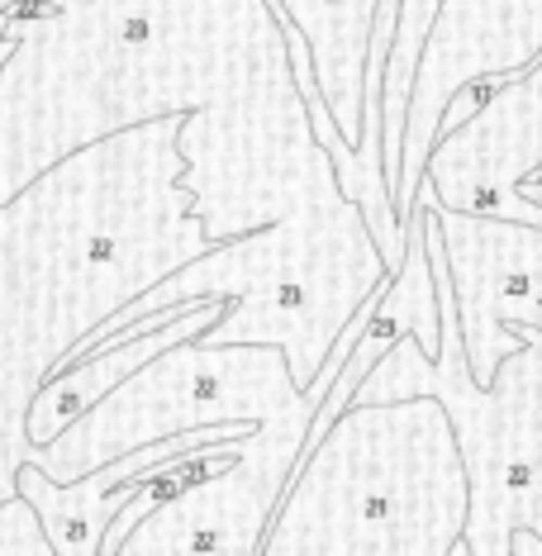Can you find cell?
Masks as SVG:
<instances>
[{
  "mask_svg": "<svg viewBox=\"0 0 542 556\" xmlns=\"http://www.w3.org/2000/svg\"><path fill=\"white\" fill-rule=\"evenodd\" d=\"M542 172V58L500 81V91L462 119V129L438 134L424 167V186L438 205L490 214V219L542 224V205L519 186Z\"/></svg>",
  "mask_w": 542,
  "mask_h": 556,
  "instance_id": "52a82bcc",
  "label": "cell"
},
{
  "mask_svg": "<svg viewBox=\"0 0 542 556\" xmlns=\"http://www.w3.org/2000/svg\"><path fill=\"white\" fill-rule=\"evenodd\" d=\"M471 480L438 395L352 400L295 462L262 552H462Z\"/></svg>",
  "mask_w": 542,
  "mask_h": 556,
  "instance_id": "3957f363",
  "label": "cell"
},
{
  "mask_svg": "<svg viewBox=\"0 0 542 556\" xmlns=\"http://www.w3.org/2000/svg\"><path fill=\"white\" fill-rule=\"evenodd\" d=\"M20 5H24V0H0V39H5L10 20H15V15H20Z\"/></svg>",
  "mask_w": 542,
  "mask_h": 556,
  "instance_id": "8fae6325",
  "label": "cell"
},
{
  "mask_svg": "<svg viewBox=\"0 0 542 556\" xmlns=\"http://www.w3.org/2000/svg\"><path fill=\"white\" fill-rule=\"evenodd\" d=\"M0 552H43L53 556V542L43 533V518L24 495L0 500Z\"/></svg>",
  "mask_w": 542,
  "mask_h": 556,
  "instance_id": "30bf717a",
  "label": "cell"
},
{
  "mask_svg": "<svg viewBox=\"0 0 542 556\" xmlns=\"http://www.w3.org/2000/svg\"><path fill=\"white\" fill-rule=\"evenodd\" d=\"M224 105L314 134L272 0H24L0 39V200L100 134L176 115L205 233H257Z\"/></svg>",
  "mask_w": 542,
  "mask_h": 556,
  "instance_id": "6da1fadb",
  "label": "cell"
},
{
  "mask_svg": "<svg viewBox=\"0 0 542 556\" xmlns=\"http://www.w3.org/2000/svg\"><path fill=\"white\" fill-rule=\"evenodd\" d=\"M181 119L100 134L0 200V500L39 442L29 404L105 319L205 257Z\"/></svg>",
  "mask_w": 542,
  "mask_h": 556,
  "instance_id": "7a4b0ae2",
  "label": "cell"
},
{
  "mask_svg": "<svg viewBox=\"0 0 542 556\" xmlns=\"http://www.w3.org/2000/svg\"><path fill=\"white\" fill-rule=\"evenodd\" d=\"M286 20L305 34L314 81L338 124V138L357 153L362 110H367V53L371 24L381 0H272Z\"/></svg>",
  "mask_w": 542,
  "mask_h": 556,
  "instance_id": "9c48e42d",
  "label": "cell"
},
{
  "mask_svg": "<svg viewBox=\"0 0 542 556\" xmlns=\"http://www.w3.org/2000/svg\"><path fill=\"white\" fill-rule=\"evenodd\" d=\"M314 414L319 400L295 386L281 343H200V333H191L124 376L105 400L29 457L67 485L143 442L210 424H257L267 433L295 438L305 452Z\"/></svg>",
  "mask_w": 542,
  "mask_h": 556,
  "instance_id": "5b68a950",
  "label": "cell"
},
{
  "mask_svg": "<svg viewBox=\"0 0 542 556\" xmlns=\"http://www.w3.org/2000/svg\"><path fill=\"white\" fill-rule=\"evenodd\" d=\"M428 195V257L438 276V314H443V343L428 362L414 338H400L381 362L362 376L352 400H405L438 395L448 404L457 442L471 480V509H466L462 552H542V324L528 314H509L504 333L514 352H504L490 386L471 381V362L462 343V309L452 286L443 229Z\"/></svg>",
  "mask_w": 542,
  "mask_h": 556,
  "instance_id": "277c9868",
  "label": "cell"
},
{
  "mask_svg": "<svg viewBox=\"0 0 542 556\" xmlns=\"http://www.w3.org/2000/svg\"><path fill=\"white\" fill-rule=\"evenodd\" d=\"M542 58V0H443L409 86L400 134L395 214L405 224L424 186L448 100L481 77H514Z\"/></svg>",
  "mask_w": 542,
  "mask_h": 556,
  "instance_id": "8992f818",
  "label": "cell"
},
{
  "mask_svg": "<svg viewBox=\"0 0 542 556\" xmlns=\"http://www.w3.org/2000/svg\"><path fill=\"white\" fill-rule=\"evenodd\" d=\"M443 229L452 286L462 309V343L471 362V381L490 386L504 352H514L504 319L528 314L542 324V224L490 219V214L448 210L433 200Z\"/></svg>",
  "mask_w": 542,
  "mask_h": 556,
  "instance_id": "ba28073f",
  "label": "cell"
}]
</instances>
